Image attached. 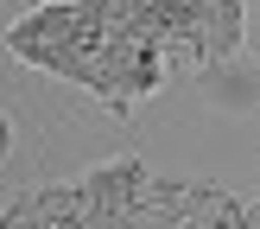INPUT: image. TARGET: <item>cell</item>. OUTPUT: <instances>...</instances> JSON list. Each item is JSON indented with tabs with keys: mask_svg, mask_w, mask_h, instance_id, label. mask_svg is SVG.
Segmentation results:
<instances>
[{
	"mask_svg": "<svg viewBox=\"0 0 260 229\" xmlns=\"http://www.w3.org/2000/svg\"><path fill=\"white\" fill-rule=\"evenodd\" d=\"M76 19H83V0H45V7L19 13V19L7 25V51L19 64H32V70H63V58H70L76 45Z\"/></svg>",
	"mask_w": 260,
	"mask_h": 229,
	"instance_id": "obj_1",
	"label": "cell"
}]
</instances>
